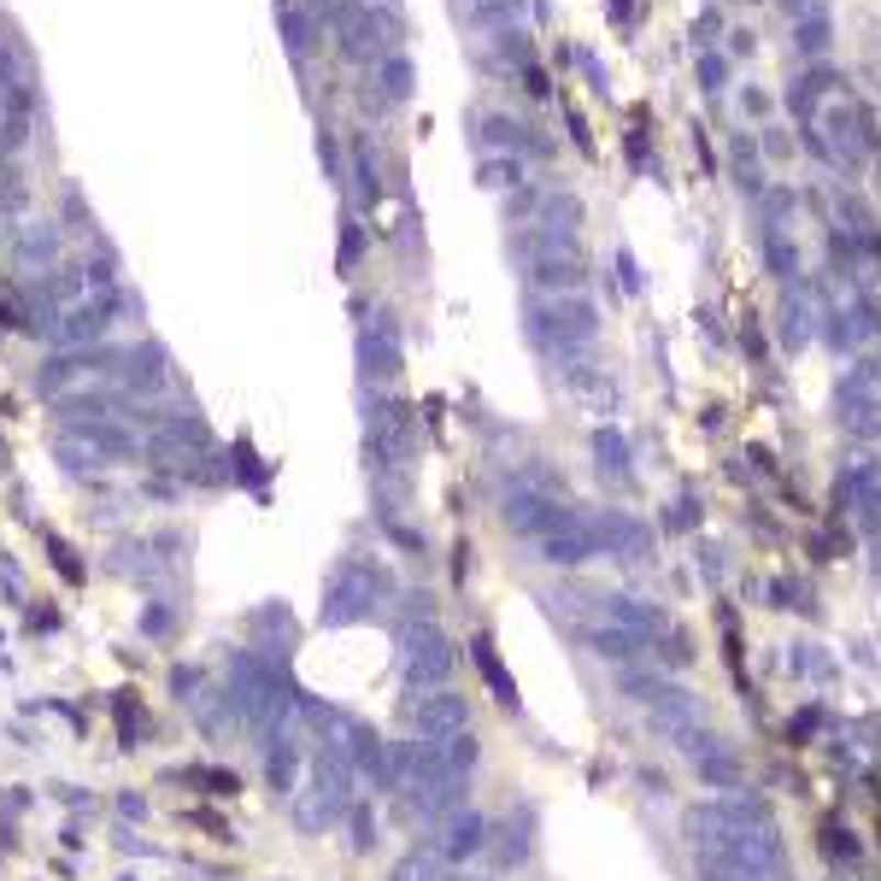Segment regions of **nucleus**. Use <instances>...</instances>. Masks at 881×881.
Masks as SVG:
<instances>
[{"instance_id": "1", "label": "nucleus", "mask_w": 881, "mask_h": 881, "mask_svg": "<svg viewBox=\"0 0 881 881\" xmlns=\"http://www.w3.org/2000/svg\"><path fill=\"white\" fill-rule=\"evenodd\" d=\"M24 207V177H19V165H0V212H19Z\"/></svg>"}]
</instances>
